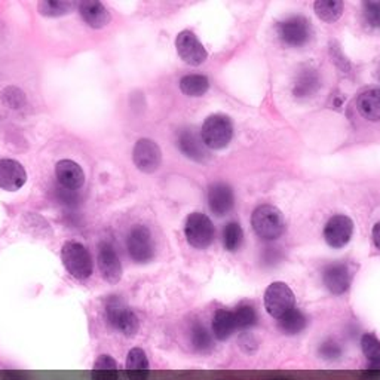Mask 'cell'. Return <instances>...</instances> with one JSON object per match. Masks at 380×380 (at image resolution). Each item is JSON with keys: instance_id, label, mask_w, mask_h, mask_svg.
<instances>
[{"instance_id": "cell-1", "label": "cell", "mask_w": 380, "mask_h": 380, "mask_svg": "<svg viewBox=\"0 0 380 380\" xmlns=\"http://www.w3.org/2000/svg\"><path fill=\"white\" fill-rule=\"evenodd\" d=\"M104 314L111 329H115L126 337H134L137 334L140 329L139 318L121 297L111 296L106 301Z\"/></svg>"}, {"instance_id": "cell-2", "label": "cell", "mask_w": 380, "mask_h": 380, "mask_svg": "<svg viewBox=\"0 0 380 380\" xmlns=\"http://www.w3.org/2000/svg\"><path fill=\"white\" fill-rule=\"evenodd\" d=\"M251 224L254 232L266 241L279 238L285 231L284 216L278 208L272 205H260L256 208L251 217Z\"/></svg>"}, {"instance_id": "cell-3", "label": "cell", "mask_w": 380, "mask_h": 380, "mask_svg": "<svg viewBox=\"0 0 380 380\" xmlns=\"http://www.w3.org/2000/svg\"><path fill=\"white\" fill-rule=\"evenodd\" d=\"M61 259L67 272L81 281L88 279L94 272L92 257L85 246L79 242H66L61 249Z\"/></svg>"}, {"instance_id": "cell-4", "label": "cell", "mask_w": 380, "mask_h": 380, "mask_svg": "<svg viewBox=\"0 0 380 380\" xmlns=\"http://www.w3.org/2000/svg\"><path fill=\"white\" fill-rule=\"evenodd\" d=\"M201 137L206 147L214 150L224 149L234 137V125L224 115H211L202 125Z\"/></svg>"}, {"instance_id": "cell-5", "label": "cell", "mask_w": 380, "mask_h": 380, "mask_svg": "<svg viewBox=\"0 0 380 380\" xmlns=\"http://www.w3.org/2000/svg\"><path fill=\"white\" fill-rule=\"evenodd\" d=\"M296 306V297L285 282H272L264 291V308L275 319L282 318Z\"/></svg>"}, {"instance_id": "cell-6", "label": "cell", "mask_w": 380, "mask_h": 380, "mask_svg": "<svg viewBox=\"0 0 380 380\" xmlns=\"http://www.w3.org/2000/svg\"><path fill=\"white\" fill-rule=\"evenodd\" d=\"M129 257L136 263H147L155 256V244L150 231L143 224L132 227L126 238Z\"/></svg>"}, {"instance_id": "cell-7", "label": "cell", "mask_w": 380, "mask_h": 380, "mask_svg": "<svg viewBox=\"0 0 380 380\" xmlns=\"http://www.w3.org/2000/svg\"><path fill=\"white\" fill-rule=\"evenodd\" d=\"M184 232L187 242L195 246V249H206L210 246L214 239V226L213 221L205 214L194 213L186 220Z\"/></svg>"}, {"instance_id": "cell-8", "label": "cell", "mask_w": 380, "mask_h": 380, "mask_svg": "<svg viewBox=\"0 0 380 380\" xmlns=\"http://www.w3.org/2000/svg\"><path fill=\"white\" fill-rule=\"evenodd\" d=\"M281 39L290 46L305 45L311 37V23L308 18L294 15L278 24Z\"/></svg>"}, {"instance_id": "cell-9", "label": "cell", "mask_w": 380, "mask_h": 380, "mask_svg": "<svg viewBox=\"0 0 380 380\" xmlns=\"http://www.w3.org/2000/svg\"><path fill=\"white\" fill-rule=\"evenodd\" d=\"M132 158H134V164L140 171L150 174L155 173V171L159 168L162 154L159 146L155 141H151L149 139H141L137 141L134 147Z\"/></svg>"}, {"instance_id": "cell-10", "label": "cell", "mask_w": 380, "mask_h": 380, "mask_svg": "<svg viewBox=\"0 0 380 380\" xmlns=\"http://www.w3.org/2000/svg\"><path fill=\"white\" fill-rule=\"evenodd\" d=\"M176 46L180 59L190 66H199L206 60V51L192 31H181L177 36Z\"/></svg>"}, {"instance_id": "cell-11", "label": "cell", "mask_w": 380, "mask_h": 380, "mask_svg": "<svg viewBox=\"0 0 380 380\" xmlns=\"http://www.w3.org/2000/svg\"><path fill=\"white\" fill-rule=\"evenodd\" d=\"M97 264L101 276L109 284H116L122 278V264L118 253L109 242H101L97 256Z\"/></svg>"}, {"instance_id": "cell-12", "label": "cell", "mask_w": 380, "mask_h": 380, "mask_svg": "<svg viewBox=\"0 0 380 380\" xmlns=\"http://www.w3.org/2000/svg\"><path fill=\"white\" fill-rule=\"evenodd\" d=\"M352 232H354L352 220L346 216L339 214L327 221L324 229V238L333 249H341V246H345L351 241Z\"/></svg>"}, {"instance_id": "cell-13", "label": "cell", "mask_w": 380, "mask_h": 380, "mask_svg": "<svg viewBox=\"0 0 380 380\" xmlns=\"http://www.w3.org/2000/svg\"><path fill=\"white\" fill-rule=\"evenodd\" d=\"M327 290L334 296L345 294L351 287V272L344 263H331L322 272Z\"/></svg>"}, {"instance_id": "cell-14", "label": "cell", "mask_w": 380, "mask_h": 380, "mask_svg": "<svg viewBox=\"0 0 380 380\" xmlns=\"http://www.w3.org/2000/svg\"><path fill=\"white\" fill-rule=\"evenodd\" d=\"M235 202L234 190L226 183H214L208 189V204L216 216H226Z\"/></svg>"}, {"instance_id": "cell-15", "label": "cell", "mask_w": 380, "mask_h": 380, "mask_svg": "<svg viewBox=\"0 0 380 380\" xmlns=\"http://www.w3.org/2000/svg\"><path fill=\"white\" fill-rule=\"evenodd\" d=\"M27 180L24 166L14 159H0V187L14 192L21 189Z\"/></svg>"}, {"instance_id": "cell-16", "label": "cell", "mask_w": 380, "mask_h": 380, "mask_svg": "<svg viewBox=\"0 0 380 380\" xmlns=\"http://www.w3.org/2000/svg\"><path fill=\"white\" fill-rule=\"evenodd\" d=\"M55 176L59 183L69 190H78L85 183L84 169L70 159H63L55 166Z\"/></svg>"}, {"instance_id": "cell-17", "label": "cell", "mask_w": 380, "mask_h": 380, "mask_svg": "<svg viewBox=\"0 0 380 380\" xmlns=\"http://www.w3.org/2000/svg\"><path fill=\"white\" fill-rule=\"evenodd\" d=\"M177 144H179L183 154L190 159L204 161L206 158V150H205V144L202 141V137H199L195 132V129H192V128L180 131Z\"/></svg>"}, {"instance_id": "cell-18", "label": "cell", "mask_w": 380, "mask_h": 380, "mask_svg": "<svg viewBox=\"0 0 380 380\" xmlns=\"http://www.w3.org/2000/svg\"><path fill=\"white\" fill-rule=\"evenodd\" d=\"M82 20L92 29H101L110 21V14L97 0H86L79 5Z\"/></svg>"}, {"instance_id": "cell-19", "label": "cell", "mask_w": 380, "mask_h": 380, "mask_svg": "<svg viewBox=\"0 0 380 380\" xmlns=\"http://www.w3.org/2000/svg\"><path fill=\"white\" fill-rule=\"evenodd\" d=\"M125 369L129 380H147L150 364L146 352L140 348H132L126 355Z\"/></svg>"}, {"instance_id": "cell-20", "label": "cell", "mask_w": 380, "mask_h": 380, "mask_svg": "<svg viewBox=\"0 0 380 380\" xmlns=\"http://www.w3.org/2000/svg\"><path fill=\"white\" fill-rule=\"evenodd\" d=\"M319 85V74L314 69H303L294 82L293 92L297 99H309L318 92Z\"/></svg>"}, {"instance_id": "cell-21", "label": "cell", "mask_w": 380, "mask_h": 380, "mask_svg": "<svg viewBox=\"0 0 380 380\" xmlns=\"http://www.w3.org/2000/svg\"><path fill=\"white\" fill-rule=\"evenodd\" d=\"M356 106L361 115L369 121H380V89H367L359 95Z\"/></svg>"}, {"instance_id": "cell-22", "label": "cell", "mask_w": 380, "mask_h": 380, "mask_svg": "<svg viewBox=\"0 0 380 380\" xmlns=\"http://www.w3.org/2000/svg\"><path fill=\"white\" fill-rule=\"evenodd\" d=\"M235 315L232 311L219 309L213 318V333L217 340L224 341L236 331Z\"/></svg>"}, {"instance_id": "cell-23", "label": "cell", "mask_w": 380, "mask_h": 380, "mask_svg": "<svg viewBox=\"0 0 380 380\" xmlns=\"http://www.w3.org/2000/svg\"><path fill=\"white\" fill-rule=\"evenodd\" d=\"M119 367L110 355H100L92 369V380H118Z\"/></svg>"}, {"instance_id": "cell-24", "label": "cell", "mask_w": 380, "mask_h": 380, "mask_svg": "<svg viewBox=\"0 0 380 380\" xmlns=\"http://www.w3.org/2000/svg\"><path fill=\"white\" fill-rule=\"evenodd\" d=\"M278 327L281 331L287 336H294L299 334L300 331L305 330L306 327V315L300 312L299 309H291L289 314H285L282 318L278 319Z\"/></svg>"}, {"instance_id": "cell-25", "label": "cell", "mask_w": 380, "mask_h": 380, "mask_svg": "<svg viewBox=\"0 0 380 380\" xmlns=\"http://www.w3.org/2000/svg\"><path fill=\"white\" fill-rule=\"evenodd\" d=\"M314 9L322 21L333 23L341 16L344 4H341L340 0H318L314 5Z\"/></svg>"}, {"instance_id": "cell-26", "label": "cell", "mask_w": 380, "mask_h": 380, "mask_svg": "<svg viewBox=\"0 0 380 380\" xmlns=\"http://www.w3.org/2000/svg\"><path fill=\"white\" fill-rule=\"evenodd\" d=\"M180 88L189 97H199L210 88V81L202 74H189L180 81Z\"/></svg>"}, {"instance_id": "cell-27", "label": "cell", "mask_w": 380, "mask_h": 380, "mask_svg": "<svg viewBox=\"0 0 380 380\" xmlns=\"http://www.w3.org/2000/svg\"><path fill=\"white\" fill-rule=\"evenodd\" d=\"M361 349L373 369L380 367V340L374 334L367 333L361 337Z\"/></svg>"}, {"instance_id": "cell-28", "label": "cell", "mask_w": 380, "mask_h": 380, "mask_svg": "<svg viewBox=\"0 0 380 380\" xmlns=\"http://www.w3.org/2000/svg\"><path fill=\"white\" fill-rule=\"evenodd\" d=\"M192 345L196 352L205 354L213 349V337L202 324H196L192 329Z\"/></svg>"}, {"instance_id": "cell-29", "label": "cell", "mask_w": 380, "mask_h": 380, "mask_svg": "<svg viewBox=\"0 0 380 380\" xmlns=\"http://www.w3.org/2000/svg\"><path fill=\"white\" fill-rule=\"evenodd\" d=\"M235 322L236 329L239 330H249L257 324V312L250 305H242L235 312Z\"/></svg>"}, {"instance_id": "cell-30", "label": "cell", "mask_w": 380, "mask_h": 380, "mask_svg": "<svg viewBox=\"0 0 380 380\" xmlns=\"http://www.w3.org/2000/svg\"><path fill=\"white\" fill-rule=\"evenodd\" d=\"M242 239H244V234L238 223H229L224 227L223 242L227 251H236L242 244Z\"/></svg>"}, {"instance_id": "cell-31", "label": "cell", "mask_w": 380, "mask_h": 380, "mask_svg": "<svg viewBox=\"0 0 380 380\" xmlns=\"http://www.w3.org/2000/svg\"><path fill=\"white\" fill-rule=\"evenodd\" d=\"M37 9L45 16H60L69 14L73 9V4L69 2H59V0H45L37 5Z\"/></svg>"}, {"instance_id": "cell-32", "label": "cell", "mask_w": 380, "mask_h": 380, "mask_svg": "<svg viewBox=\"0 0 380 380\" xmlns=\"http://www.w3.org/2000/svg\"><path fill=\"white\" fill-rule=\"evenodd\" d=\"M318 354L321 358H324L327 361H336L341 355V348L334 340H327L322 344L318 349Z\"/></svg>"}, {"instance_id": "cell-33", "label": "cell", "mask_w": 380, "mask_h": 380, "mask_svg": "<svg viewBox=\"0 0 380 380\" xmlns=\"http://www.w3.org/2000/svg\"><path fill=\"white\" fill-rule=\"evenodd\" d=\"M364 15L371 27L380 29V2H367L364 5Z\"/></svg>"}, {"instance_id": "cell-34", "label": "cell", "mask_w": 380, "mask_h": 380, "mask_svg": "<svg viewBox=\"0 0 380 380\" xmlns=\"http://www.w3.org/2000/svg\"><path fill=\"white\" fill-rule=\"evenodd\" d=\"M239 346H241V349H242L245 354H249V355L256 354L257 349H259L257 340H256V337L251 336V334H244V336H241V339H239Z\"/></svg>"}, {"instance_id": "cell-35", "label": "cell", "mask_w": 380, "mask_h": 380, "mask_svg": "<svg viewBox=\"0 0 380 380\" xmlns=\"http://www.w3.org/2000/svg\"><path fill=\"white\" fill-rule=\"evenodd\" d=\"M373 241L377 249L380 250V221L373 227Z\"/></svg>"}, {"instance_id": "cell-36", "label": "cell", "mask_w": 380, "mask_h": 380, "mask_svg": "<svg viewBox=\"0 0 380 380\" xmlns=\"http://www.w3.org/2000/svg\"><path fill=\"white\" fill-rule=\"evenodd\" d=\"M274 380H287V379H274Z\"/></svg>"}]
</instances>
